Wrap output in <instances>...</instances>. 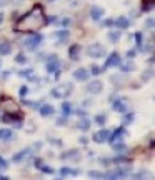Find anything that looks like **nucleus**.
<instances>
[{
    "label": "nucleus",
    "mask_w": 155,
    "mask_h": 180,
    "mask_svg": "<svg viewBox=\"0 0 155 180\" xmlns=\"http://www.w3.org/2000/svg\"><path fill=\"white\" fill-rule=\"evenodd\" d=\"M45 25H47V22H45L44 7H42V3H35L29 12L20 15L15 20L13 30L20 32V34H33V32H38Z\"/></svg>",
    "instance_id": "obj_1"
},
{
    "label": "nucleus",
    "mask_w": 155,
    "mask_h": 180,
    "mask_svg": "<svg viewBox=\"0 0 155 180\" xmlns=\"http://www.w3.org/2000/svg\"><path fill=\"white\" fill-rule=\"evenodd\" d=\"M0 122H3L5 125H13V129H22L23 122H25V114L22 110L15 112V114H7L3 112V115L0 117Z\"/></svg>",
    "instance_id": "obj_2"
},
{
    "label": "nucleus",
    "mask_w": 155,
    "mask_h": 180,
    "mask_svg": "<svg viewBox=\"0 0 155 180\" xmlns=\"http://www.w3.org/2000/svg\"><path fill=\"white\" fill-rule=\"evenodd\" d=\"M0 108H2V112H7V114H15V112L20 110V104L15 98L2 94L0 95Z\"/></svg>",
    "instance_id": "obj_3"
},
{
    "label": "nucleus",
    "mask_w": 155,
    "mask_h": 180,
    "mask_svg": "<svg viewBox=\"0 0 155 180\" xmlns=\"http://www.w3.org/2000/svg\"><path fill=\"white\" fill-rule=\"evenodd\" d=\"M73 92V83L72 82H62L58 87H55V89L50 90V95L55 98H67L70 97Z\"/></svg>",
    "instance_id": "obj_4"
},
{
    "label": "nucleus",
    "mask_w": 155,
    "mask_h": 180,
    "mask_svg": "<svg viewBox=\"0 0 155 180\" xmlns=\"http://www.w3.org/2000/svg\"><path fill=\"white\" fill-rule=\"evenodd\" d=\"M87 55L92 58H102L107 55V52H105V47L102 44H98V42H93V44H90L89 47H87Z\"/></svg>",
    "instance_id": "obj_5"
},
{
    "label": "nucleus",
    "mask_w": 155,
    "mask_h": 180,
    "mask_svg": "<svg viewBox=\"0 0 155 180\" xmlns=\"http://www.w3.org/2000/svg\"><path fill=\"white\" fill-rule=\"evenodd\" d=\"M44 38H45V37H44L42 34H37V32H33V34H32V35H30L29 38H27L25 42H23V45H25V47L29 48V50L33 52L35 48H37L38 45L42 44V42H44Z\"/></svg>",
    "instance_id": "obj_6"
},
{
    "label": "nucleus",
    "mask_w": 155,
    "mask_h": 180,
    "mask_svg": "<svg viewBox=\"0 0 155 180\" xmlns=\"http://www.w3.org/2000/svg\"><path fill=\"white\" fill-rule=\"evenodd\" d=\"M112 104V110L114 112H118V114H125V112H129V107H130V102L127 100V98H122V97H117L115 100L110 102Z\"/></svg>",
    "instance_id": "obj_7"
},
{
    "label": "nucleus",
    "mask_w": 155,
    "mask_h": 180,
    "mask_svg": "<svg viewBox=\"0 0 155 180\" xmlns=\"http://www.w3.org/2000/svg\"><path fill=\"white\" fill-rule=\"evenodd\" d=\"M120 62H122L120 54H118V52H112V54L107 57V60H105L104 67H102V72L107 70V69H112V67H118V65H120Z\"/></svg>",
    "instance_id": "obj_8"
},
{
    "label": "nucleus",
    "mask_w": 155,
    "mask_h": 180,
    "mask_svg": "<svg viewBox=\"0 0 155 180\" xmlns=\"http://www.w3.org/2000/svg\"><path fill=\"white\" fill-rule=\"evenodd\" d=\"M32 154H33V149H32V147H25V149H22L20 152L13 154L12 162L13 164H20V162H23L25 158H32Z\"/></svg>",
    "instance_id": "obj_9"
},
{
    "label": "nucleus",
    "mask_w": 155,
    "mask_h": 180,
    "mask_svg": "<svg viewBox=\"0 0 155 180\" xmlns=\"http://www.w3.org/2000/svg\"><path fill=\"white\" fill-rule=\"evenodd\" d=\"M82 158V154H80L79 149H70V150H65L60 154V160H75V162H80Z\"/></svg>",
    "instance_id": "obj_10"
},
{
    "label": "nucleus",
    "mask_w": 155,
    "mask_h": 180,
    "mask_svg": "<svg viewBox=\"0 0 155 180\" xmlns=\"http://www.w3.org/2000/svg\"><path fill=\"white\" fill-rule=\"evenodd\" d=\"M85 90L89 92V94H92V95H98V94L104 92V83H102L100 80H90V82L87 83Z\"/></svg>",
    "instance_id": "obj_11"
},
{
    "label": "nucleus",
    "mask_w": 155,
    "mask_h": 180,
    "mask_svg": "<svg viewBox=\"0 0 155 180\" xmlns=\"http://www.w3.org/2000/svg\"><path fill=\"white\" fill-rule=\"evenodd\" d=\"M90 72L87 69H83V67H80V69H77V70H73L72 72V79H75L77 82H87V80L90 79Z\"/></svg>",
    "instance_id": "obj_12"
},
{
    "label": "nucleus",
    "mask_w": 155,
    "mask_h": 180,
    "mask_svg": "<svg viewBox=\"0 0 155 180\" xmlns=\"http://www.w3.org/2000/svg\"><path fill=\"white\" fill-rule=\"evenodd\" d=\"M125 135H127V129H125L124 125H122V127H118V129H115L114 132H110V133H108V140H107V142L114 143V142H117V140L124 139Z\"/></svg>",
    "instance_id": "obj_13"
},
{
    "label": "nucleus",
    "mask_w": 155,
    "mask_h": 180,
    "mask_svg": "<svg viewBox=\"0 0 155 180\" xmlns=\"http://www.w3.org/2000/svg\"><path fill=\"white\" fill-rule=\"evenodd\" d=\"M108 133H110V130H107V129H104V127H102L98 132H93L92 140H93L95 143H104V142H107V140H108Z\"/></svg>",
    "instance_id": "obj_14"
},
{
    "label": "nucleus",
    "mask_w": 155,
    "mask_h": 180,
    "mask_svg": "<svg viewBox=\"0 0 155 180\" xmlns=\"http://www.w3.org/2000/svg\"><path fill=\"white\" fill-rule=\"evenodd\" d=\"M60 60L57 58H48V60H45V70H47V73H54L55 70H58L60 69Z\"/></svg>",
    "instance_id": "obj_15"
},
{
    "label": "nucleus",
    "mask_w": 155,
    "mask_h": 180,
    "mask_svg": "<svg viewBox=\"0 0 155 180\" xmlns=\"http://www.w3.org/2000/svg\"><path fill=\"white\" fill-rule=\"evenodd\" d=\"M114 27H117L118 30H127L130 27V19H127L124 15L117 17V19H114Z\"/></svg>",
    "instance_id": "obj_16"
},
{
    "label": "nucleus",
    "mask_w": 155,
    "mask_h": 180,
    "mask_svg": "<svg viewBox=\"0 0 155 180\" xmlns=\"http://www.w3.org/2000/svg\"><path fill=\"white\" fill-rule=\"evenodd\" d=\"M80 50H82V45L80 44H73L69 47V58L73 60V62H77V60L80 58Z\"/></svg>",
    "instance_id": "obj_17"
},
{
    "label": "nucleus",
    "mask_w": 155,
    "mask_h": 180,
    "mask_svg": "<svg viewBox=\"0 0 155 180\" xmlns=\"http://www.w3.org/2000/svg\"><path fill=\"white\" fill-rule=\"evenodd\" d=\"M52 37H55V38H58V42L57 44H65L67 40L70 38V32L67 30V29H62V30H55L54 34H52Z\"/></svg>",
    "instance_id": "obj_18"
},
{
    "label": "nucleus",
    "mask_w": 155,
    "mask_h": 180,
    "mask_svg": "<svg viewBox=\"0 0 155 180\" xmlns=\"http://www.w3.org/2000/svg\"><path fill=\"white\" fill-rule=\"evenodd\" d=\"M90 125H92V122H90V120L87 118V115H83V117H80V118L75 122V129L82 130V132H87V130L90 129Z\"/></svg>",
    "instance_id": "obj_19"
},
{
    "label": "nucleus",
    "mask_w": 155,
    "mask_h": 180,
    "mask_svg": "<svg viewBox=\"0 0 155 180\" xmlns=\"http://www.w3.org/2000/svg\"><path fill=\"white\" fill-rule=\"evenodd\" d=\"M15 139V133H13V130L12 129H0V142H10V140H13Z\"/></svg>",
    "instance_id": "obj_20"
},
{
    "label": "nucleus",
    "mask_w": 155,
    "mask_h": 180,
    "mask_svg": "<svg viewBox=\"0 0 155 180\" xmlns=\"http://www.w3.org/2000/svg\"><path fill=\"white\" fill-rule=\"evenodd\" d=\"M38 112H40L42 117H52V115L55 114V108H54V105H50V104H40Z\"/></svg>",
    "instance_id": "obj_21"
},
{
    "label": "nucleus",
    "mask_w": 155,
    "mask_h": 180,
    "mask_svg": "<svg viewBox=\"0 0 155 180\" xmlns=\"http://www.w3.org/2000/svg\"><path fill=\"white\" fill-rule=\"evenodd\" d=\"M12 47H13V44L10 40H2L0 42V55H2V57L10 55L12 54Z\"/></svg>",
    "instance_id": "obj_22"
},
{
    "label": "nucleus",
    "mask_w": 155,
    "mask_h": 180,
    "mask_svg": "<svg viewBox=\"0 0 155 180\" xmlns=\"http://www.w3.org/2000/svg\"><path fill=\"white\" fill-rule=\"evenodd\" d=\"M90 19L92 20H95V22H98V20L104 17V9L102 7H98V5H93L92 9H90Z\"/></svg>",
    "instance_id": "obj_23"
},
{
    "label": "nucleus",
    "mask_w": 155,
    "mask_h": 180,
    "mask_svg": "<svg viewBox=\"0 0 155 180\" xmlns=\"http://www.w3.org/2000/svg\"><path fill=\"white\" fill-rule=\"evenodd\" d=\"M80 170H77V168H70V167H62L60 170H58V177L63 178V177H75V175H79Z\"/></svg>",
    "instance_id": "obj_24"
},
{
    "label": "nucleus",
    "mask_w": 155,
    "mask_h": 180,
    "mask_svg": "<svg viewBox=\"0 0 155 180\" xmlns=\"http://www.w3.org/2000/svg\"><path fill=\"white\" fill-rule=\"evenodd\" d=\"M110 160H112L114 165H122V164H127V162H133V158L127 157L125 154H118V155H115L114 158H110Z\"/></svg>",
    "instance_id": "obj_25"
},
{
    "label": "nucleus",
    "mask_w": 155,
    "mask_h": 180,
    "mask_svg": "<svg viewBox=\"0 0 155 180\" xmlns=\"http://www.w3.org/2000/svg\"><path fill=\"white\" fill-rule=\"evenodd\" d=\"M118 67H120V70H122L124 73H130V72H133V70H137V65H135V63H133L130 58L127 60V62H124V63L120 62V65H118Z\"/></svg>",
    "instance_id": "obj_26"
},
{
    "label": "nucleus",
    "mask_w": 155,
    "mask_h": 180,
    "mask_svg": "<svg viewBox=\"0 0 155 180\" xmlns=\"http://www.w3.org/2000/svg\"><path fill=\"white\" fill-rule=\"evenodd\" d=\"M110 147H112V150H114V152H117V154H127V152H129V147H127L124 142H120V140L114 142Z\"/></svg>",
    "instance_id": "obj_27"
},
{
    "label": "nucleus",
    "mask_w": 155,
    "mask_h": 180,
    "mask_svg": "<svg viewBox=\"0 0 155 180\" xmlns=\"http://www.w3.org/2000/svg\"><path fill=\"white\" fill-rule=\"evenodd\" d=\"M60 110H62V114L63 115H67V117H70L72 115V112H73V105L70 104V102H62L60 104Z\"/></svg>",
    "instance_id": "obj_28"
},
{
    "label": "nucleus",
    "mask_w": 155,
    "mask_h": 180,
    "mask_svg": "<svg viewBox=\"0 0 155 180\" xmlns=\"http://www.w3.org/2000/svg\"><path fill=\"white\" fill-rule=\"evenodd\" d=\"M107 38H108V42H112V44H117V42L122 38V32L120 30H112V32H108Z\"/></svg>",
    "instance_id": "obj_29"
},
{
    "label": "nucleus",
    "mask_w": 155,
    "mask_h": 180,
    "mask_svg": "<svg viewBox=\"0 0 155 180\" xmlns=\"http://www.w3.org/2000/svg\"><path fill=\"white\" fill-rule=\"evenodd\" d=\"M110 82H112V85H115V87L127 85V80H124V77H122V75H112L110 77Z\"/></svg>",
    "instance_id": "obj_30"
},
{
    "label": "nucleus",
    "mask_w": 155,
    "mask_h": 180,
    "mask_svg": "<svg viewBox=\"0 0 155 180\" xmlns=\"http://www.w3.org/2000/svg\"><path fill=\"white\" fill-rule=\"evenodd\" d=\"M133 120H135V114H133V112H125V114H124V120H122V125L127 127V125H130Z\"/></svg>",
    "instance_id": "obj_31"
},
{
    "label": "nucleus",
    "mask_w": 155,
    "mask_h": 180,
    "mask_svg": "<svg viewBox=\"0 0 155 180\" xmlns=\"http://www.w3.org/2000/svg\"><path fill=\"white\" fill-rule=\"evenodd\" d=\"M93 122L97 123L98 127H104L105 122H107V115H105V114H97V115H95V118H93Z\"/></svg>",
    "instance_id": "obj_32"
},
{
    "label": "nucleus",
    "mask_w": 155,
    "mask_h": 180,
    "mask_svg": "<svg viewBox=\"0 0 155 180\" xmlns=\"http://www.w3.org/2000/svg\"><path fill=\"white\" fill-rule=\"evenodd\" d=\"M133 38H135V42H137V48H140V50H142V45H143V34L142 32H135V34H133Z\"/></svg>",
    "instance_id": "obj_33"
},
{
    "label": "nucleus",
    "mask_w": 155,
    "mask_h": 180,
    "mask_svg": "<svg viewBox=\"0 0 155 180\" xmlns=\"http://www.w3.org/2000/svg\"><path fill=\"white\" fill-rule=\"evenodd\" d=\"M15 62L20 63V65H25V63L29 62V58H27V55L23 54V52H19V54L15 55Z\"/></svg>",
    "instance_id": "obj_34"
},
{
    "label": "nucleus",
    "mask_w": 155,
    "mask_h": 180,
    "mask_svg": "<svg viewBox=\"0 0 155 180\" xmlns=\"http://www.w3.org/2000/svg\"><path fill=\"white\" fill-rule=\"evenodd\" d=\"M72 23H73V20L70 19V17H63L62 20H58V25H60L62 29H69V27L72 25Z\"/></svg>",
    "instance_id": "obj_35"
},
{
    "label": "nucleus",
    "mask_w": 155,
    "mask_h": 180,
    "mask_svg": "<svg viewBox=\"0 0 155 180\" xmlns=\"http://www.w3.org/2000/svg\"><path fill=\"white\" fill-rule=\"evenodd\" d=\"M153 77H155V70H152V69L145 70V72L142 73V80H143V82H149L150 79H153Z\"/></svg>",
    "instance_id": "obj_36"
},
{
    "label": "nucleus",
    "mask_w": 155,
    "mask_h": 180,
    "mask_svg": "<svg viewBox=\"0 0 155 180\" xmlns=\"http://www.w3.org/2000/svg\"><path fill=\"white\" fill-rule=\"evenodd\" d=\"M129 177H132V178H150L152 175L149 174L147 170H140L139 174H133V175H129Z\"/></svg>",
    "instance_id": "obj_37"
},
{
    "label": "nucleus",
    "mask_w": 155,
    "mask_h": 180,
    "mask_svg": "<svg viewBox=\"0 0 155 180\" xmlns=\"http://www.w3.org/2000/svg\"><path fill=\"white\" fill-rule=\"evenodd\" d=\"M89 72H90V75H92V77H98L102 73V69L97 65V63H92V67H90Z\"/></svg>",
    "instance_id": "obj_38"
},
{
    "label": "nucleus",
    "mask_w": 155,
    "mask_h": 180,
    "mask_svg": "<svg viewBox=\"0 0 155 180\" xmlns=\"http://www.w3.org/2000/svg\"><path fill=\"white\" fill-rule=\"evenodd\" d=\"M32 165H33V168H40L42 165H44V158L42 157H32Z\"/></svg>",
    "instance_id": "obj_39"
},
{
    "label": "nucleus",
    "mask_w": 155,
    "mask_h": 180,
    "mask_svg": "<svg viewBox=\"0 0 155 180\" xmlns=\"http://www.w3.org/2000/svg\"><path fill=\"white\" fill-rule=\"evenodd\" d=\"M33 73V69H23V70H19V77H22V79H29V77Z\"/></svg>",
    "instance_id": "obj_40"
},
{
    "label": "nucleus",
    "mask_w": 155,
    "mask_h": 180,
    "mask_svg": "<svg viewBox=\"0 0 155 180\" xmlns=\"http://www.w3.org/2000/svg\"><path fill=\"white\" fill-rule=\"evenodd\" d=\"M67 123H69V117L63 115V114H62V117H58L55 120V125H58V127H63V125H67Z\"/></svg>",
    "instance_id": "obj_41"
},
{
    "label": "nucleus",
    "mask_w": 155,
    "mask_h": 180,
    "mask_svg": "<svg viewBox=\"0 0 155 180\" xmlns=\"http://www.w3.org/2000/svg\"><path fill=\"white\" fill-rule=\"evenodd\" d=\"M87 175H89L90 178H104V174L98 172V170H90V172H87Z\"/></svg>",
    "instance_id": "obj_42"
},
{
    "label": "nucleus",
    "mask_w": 155,
    "mask_h": 180,
    "mask_svg": "<svg viewBox=\"0 0 155 180\" xmlns=\"http://www.w3.org/2000/svg\"><path fill=\"white\" fill-rule=\"evenodd\" d=\"M27 94H29V87H27V85H20V89H19V95H20V98H25V97H27Z\"/></svg>",
    "instance_id": "obj_43"
},
{
    "label": "nucleus",
    "mask_w": 155,
    "mask_h": 180,
    "mask_svg": "<svg viewBox=\"0 0 155 180\" xmlns=\"http://www.w3.org/2000/svg\"><path fill=\"white\" fill-rule=\"evenodd\" d=\"M7 168H9V160H7V158H3L2 155H0V172L7 170Z\"/></svg>",
    "instance_id": "obj_44"
},
{
    "label": "nucleus",
    "mask_w": 155,
    "mask_h": 180,
    "mask_svg": "<svg viewBox=\"0 0 155 180\" xmlns=\"http://www.w3.org/2000/svg\"><path fill=\"white\" fill-rule=\"evenodd\" d=\"M38 170H40L42 174H47V175L54 174V168H52V167H48V165H42V167L38 168Z\"/></svg>",
    "instance_id": "obj_45"
},
{
    "label": "nucleus",
    "mask_w": 155,
    "mask_h": 180,
    "mask_svg": "<svg viewBox=\"0 0 155 180\" xmlns=\"http://www.w3.org/2000/svg\"><path fill=\"white\" fill-rule=\"evenodd\" d=\"M145 27L147 29H155V17H149L145 20Z\"/></svg>",
    "instance_id": "obj_46"
},
{
    "label": "nucleus",
    "mask_w": 155,
    "mask_h": 180,
    "mask_svg": "<svg viewBox=\"0 0 155 180\" xmlns=\"http://www.w3.org/2000/svg\"><path fill=\"white\" fill-rule=\"evenodd\" d=\"M98 162H100V165H104V167H108V165H112V160L108 157H102L98 158Z\"/></svg>",
    "instance_id": "obj_47"
},
{
    "label": "nucleus",
    "mask_w": 155,
    "mask_h": 180,
    "mask_svg": "<svg viewBox=\"0 0 155 180\" xmlns=\"http://www.w3.org/2000/svg\"><path fill=\"white\" fill-rule=\"evenodd\" d=\"M48 142L50 143H54V147H62V140H58V139H54V137H48Z\"/></svg>",
    "instance_id": "obj_48"
},
{
    "label": "nucleus",
    "mask_w": 155,
    "mask_h": 180,
    "mask_svg": "<svg viewBox=\"0 0 155 180\" xmlns=\"http://www.w3.org/2000/svg\"><path fill=\"white\" fill-rule=\"evenodd\" d=\"M102 27H107V29L114 27V19H105L104 22H102Z\"/></svg>",
    "instance_id": "obj_49"
},
{
    "label": "nucleus",
    "mask_w": 155,
    "mask_h": 180,
    "mask_svg": "<svg viewBox=\"0 0 155 180\" xmlns=\"http://www.w3.org/2000/svg\"><path fill=\"white\" fill-rule=\"evenodd\" d=\"M125 57L127 58H135L137 57V48H130V50L125 54Z\"/></svg>",
    "instance_id": "obj_50"
},
{
    "label": "nucleus",
    "mask_w": 155,
    "mask_h": 180,
    "mask_svg": "<svg viewBox=\"0 0 155 180\" xmlns=\"http://www.w3.org/2000/svg\"><path fill=\"white\" fill-rule=\"evenodd\" d=\"M72 114H75V115H80V117H83V115H87V112L83 110V108H73V112Z\"/></svg>",
    "instance_id": "obj_51"
},
{
    "label": "nucleus",
    "mask_w": 155,
    "mask_h": 180,
    "mask_svg": "<svg viewBox=\"0 0 155 180\" xmlns=\"http://www.w3.org/2000/svg\"><path fill=\"white\" fill-rule=\"evenodd\" d=\"M79 142L82 143V145H89V137H85V135H82L79 139Z\"/></svg>",
    "instance_id": "obj_52"
},
{
    "label": "nucleus",
    "mask_w": 155,
    "mask_h": 180,
    "mask_svg": "<svg viewBox=\"0 0 155 180\" xmlns=\"http://www.w3.org/2000/svg\"><path fill=\"white\" fill-rule=\"evenodd\" d=\"M10 73H12L10 70H7V72H2V73H0V79H2V80H7V79L10 77Z\"/></svg>",
    "instance_id": "obj_53"
},
{
    "label": "nucleus",
    "mask_w": 155,
    "mask_h": 180,
    "mask_svg": "<svg viewBox=\"0 0 155 180\" xmlns=\"http://www.w3.org/2000/svg\"><path fill=\"white\" fill-rule=\"evenodd\" d=\"M149 149H150V150H155V140H150V143H149Z\"/></svg>",
    "instance_id": "obj_54"
},
{
    "label": "nucleus",
    "mask_w": 155,
    "mask_h": 180,
    "mask_svg": "<svg viewBox=\"0 0 155 180\" xmlns=\"http://www.w3.org/2000/svg\"><path fill=\"white\" fill-rule=\"evenodd\" d=\"M83 107H90V105H92V100H83Z\"/></svg>",
    "instance_id": "obj_55"
},
{
    "label": "nucleus",
    "mask_w": 155,
    "mask_h": 180,
    "mask_svg": "<svg viewBox=\"0 0 155 180\" xmlns=\"http://www.w3.org/2000/svg\"><path fill=\"white\" fill-rule=\"evenodd\" d=\"M3 20H5V13H3V12H0V25L3 23Z\"/></svg>",
    "instance_id": "obj_56"
},
{
    "label": "nucleus",
    "mask_w": 155,
    "mask_h": 180,
    "mask_svg": "<svg viewBox=\"0 0 155 180\" xmlns=\"http://www.w3.org/2000/svg\"><path fill=\"white\" fill-rule=\"evenodd\" d=\"M149 63H150V65H152V63H155V55H152V57L149 58Z\"/></svg>",
    "instance_id": "obj_57"
},
{
    "label": "nucleus",
    "mask_w": 155,
    "mask_h": 180,
    "mask_svg": "<svg viewBox=\"0 0 155 180\" xmlns=\"http://www.w3.org/2000/svg\"><path fill=\"white\" fill-rule=\"evenodd\" d=\"M47 2H55V0H47Z\"/></svg>",
    "instance_id": "obj_58"
},
{
    "label": "nucleus",
    "mask_w": 155,
    "mask_h": 180,
    "mask_svg": "<svg viewBox=\"0 0 155 180\" xmlns=\"http://www.w3.org/2000/svg\"><path fill=\"white\" fill-rule=\"evenodd\" d=\"M153 38H155V34H153Z\"/></svg>",
    "instance_id": "obj_59"
},
{
    "label": "nucleus",
    "mask_w": 155,
    "mask_h": 180,
    "mask_svg": "<svg viewBox=\"0 0 155 180\" xmlns=\"http://www.w3.org/2000/svg\"><path fill=\"white\" fill-rule=\"evenodd\" d=\"M0 65H2V63H0Z\"/></svg>",
    "instance_id": "obj_60"
}]
</instances>
